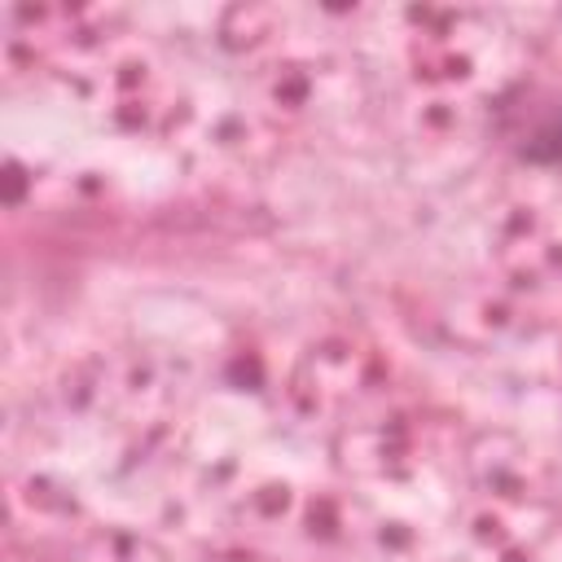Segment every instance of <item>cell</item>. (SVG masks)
Instances as JSON below:
<instances>
[{
  "instance_id": "1",
  "label": "cell",
  "mask_w": 562,
  "mask_h": 562,
  "mask_svg": "<svg viewBox=\"0 0 562 562\" xmlns=\"http://www.w3.org/2000/svg\"><path fill=\"white\" fill-rule=\"evenodd\" d=\"M531 158H562V123H553L549 132H540V136H536Z\"/></svg>"
}]
</instances>
